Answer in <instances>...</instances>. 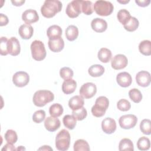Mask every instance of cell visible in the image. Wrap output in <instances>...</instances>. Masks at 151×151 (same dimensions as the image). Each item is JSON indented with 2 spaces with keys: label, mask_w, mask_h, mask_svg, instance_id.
I'll return each instance as SVG.
<instances>
[{
  "label": "cell",
  "mask_w": 151,
  "mask_h": 151,
  "mask_svg": "<svg viewBox=\"0 0 151 151\" xmlns=\"http://www.w3.org/2000/svg\"><path fill=\"white\" fill-rule=\"evenodd\" d=\"M62 9V3L58 0H46L41 8L42 15L47 18L54 17Z\"/></svg>",
  "instance_id": "cell-1"
},
{
  "label": "cell",
  "mask_w": 151,
  "mask_h": 151,
  "mask_svg": "<svg viewBox=\"0 0 151 151\" xmlns=\"http://www.w3.org/2000/svg\"><path fill=\"white\" fill-rule=\"evenodd\" d=\"M54 99V94L47 90L37 91L33 96V103L37 107H43Z\"/></svg>",
  "instance_id": "cell-2"
},
{
  "label": "cell",
  "mask_w": 151,
  "mask_h": 151,
  "mask_svg": "<svg viewBox=\"0 0 151 151\" xmlns=\"http://www.w3.org/2000/svg\"><path fill=\"white\" fill-rule=\"evenodd\" d=\"M109 101L105 96H100L97 98L94 105L91 108L92 114L96 117H100L105 114L109 107Z\"/></svg>",
  "instance_id": "cell-3"
},
{
  "label": "cell",
  "mask_w": 151,
  "mask_h": 151,
  "mask_svg": "<svg viewBox=\"0 0 151 151\" xmlns=\"http://www.w3.org/2000/svg\"><path fill=\"white\" fill-rule=\"evenodd\" d=\"M70 134L68 130L62 129L55 137V147L58 150L65 151L68 149L70 144Z\"/></svg>",
  "instance_id": "cell-4"
},
{
  "label": "cell",
  "mask_w": 151,
  "mask_h": 151,
  "mask_svg": "<svg viewBox=\"0 0 151 151\" xmlns=\"http://www.w3.org/2000/svg\"><path fill=\"white\" fill-rule=\"evenodd\" d=\"M32 58L36 61L43 60L47 55L44 43L40 40H35L31 44Z\"/></svg>",
  "instance_id": "cell-5"
},
{
  "label": "cell",
  "mask_w": 151,
  "mask_h": 151,
  "mask_svg": "<svg viewBox=\"0 0 151 151\" xmlns=\"http://www.w3.org/2000/svg\"><path fill=\"white\" fill-rule=\"evenodd\" d=\"M93 9L96 14L100 16H109L114 9L113 5L109 1L99 0L93 5Z\"/></svg>",
  "instance_id": "cell-6"
},
{
  "label": "cell",
  "mask_w": 151,
  "mask_h": 151,
  "mask_svg": "<svg viewBox=\"0 0 151 151\" xmlns=\"http://www.w3.org/2000/svg\"><path fill=\"white\" fill-rule=\"evenodd\" d=\"M81 0H74L68 3L66 8V14L71 18L77 17L81 12Z\"/></svg>",
  "instance_id": "cell-7"
},
{
  "label": "cell",
  "mask_w": 151,
  "mask_h": 151,
  "mask_svg": "<svg viewBox=\"0 0 151 151\" xmlns=\"http://www.w3.org/2000/svg\"><path fill=\"white\" fill-rule=\"evenodd\" d=\"M137 122V117L132 114L122 116L119 120L120 126L124 129H130L134 127Z\"/></svg>",
  "instance_id": "cell-8"
},
{
  "label": "cell",
  "mask_w": 151,
  "mask_h": 151,
  "mask_svg": "<svg viewBox=\"0 0 151 151\" xmlns=\"http://www.w3.org/2000/svg\"><path fill=\"white\" fill-rule=\"evenodd\" d=\"M97 92V87L95 84L88 82L84 83L80 87L79 93L80 96L85 99H90L93 97Z\"/></svg>",
  "instance_id": "cell-9"
},
{
  "label": "cell",
  "mask_w": 151,
  "mask_h": 151,
  "mask_svg": "<svg viewBox=\"0 0 151 151\" xmlns=\"http://www.w3.org/2000/svg\"><path fill=\"white\" fill-rule=\"evenodd\" d=\"M12 81L17 87H23L27 86L29 83V76L25 71H18L14 74Z\"/></svg>",
  "instance_id": "cell-10"
},
{
  "label": "cell",
  "mask_w": 151,
  "mask_h": 151,
  "mask_svg": "<svg viewBox=\"0 0 151 151\" xmlns=\"http://www.w3.org/2000/svg\"><path fill=\"white\" fill-rule=\"evenodd\" d=\"M127 64V58L123 54H117L111 60V67L116 70L124 68Z\"/></svg>",
  "instance_id": "cell-11"
},
{
  "label": "cell",
  "mask_w": 151,
  "mask_h": 151,
  "mask_svg": "<svg viewBox=\"0 0 151 151\" xmlns=\"http://www.w3.org/2000/svg\"><path fill=\"white\" fill-rule=\"evenodd\" d=\"M8 51L12 56L18 55L21 51V46L18 40L14 37H11L8 41Z\"/></svg>",
  "instance_id": "cell-12"
},
{
  "label": "cell",
  "mask_w": 151,
  "mask_h": 151,
  "mask_svg": "<svg viewBox=\"0 0 151 151\" xmlns=\"http://www.w3.org/2000/svg\"><path fill=\"white\" fill-rule=\"evenodd\" d=\"M136 81L139 86L143 87H147L151 81L150 74L146 71H140L136 76Z\"/></svg>",
  "instance_id": "cell-13"
},
{
  "label": "cell",
  "mask_w": 151,
  "mask_h": 151,
  "mask_svg": "<svg viewBox=\"0 0 151 151\" xmlns=\"http://www.w3.org/2000/svg\"><path fill=\"white\" fill-rule=\"evenodd\" d=\"M22 19L27 24H33L39 20V16L37 12L32 9L25 10L22 14Z\"/></svg>",
  "instance_id": "cell-14"
},
{
  "label": "cell",
  "mask_w": 151,
  "mask_h": 151,
  "mask_svg": "<svg viewBox=\"0 0 151 151\" xmlns=\"http://www.w3.org/2000/svg\"><path fill=\"white\" fill-rule=\"evenodd\" d=\"M101 129L106 134L113 133L116 130V123L114 119L106 117L101 122Z\"/></svg>",
  "instance_id": "cell-15"
},
{
  "label": "cell",
  "mask_w": 151,
  "mask_h": 151,
  "mask_svg": "<svg viewBox=\"0 0 151 151\" xmlns=\"http://www.w3.org/2000/svg\"><path fill=\"white\" fill-rule=\"evenodd\" d=\"M48 45L50 50L52 52H58L64 48V42L63 39L60 37L58 38L49 40Z\"/></svg>",
  "instance_id": "cell-16"
},
{
  "label": "cell",
  "mask_w": 151,
  "mask_h": 151,
  "mask_svg": "<svg viewBox=\"0 0 151 151\" xmlns=\"http://www.w3.org/2000/svg\"><path fill=\"white\" fill-rule=\"evenodd\" d=\"M117 84L122 87H127L132 83V78L127 72H122L119 73L116 77Z\"/></svg>",
  "instance_id": "cell-17"
},
{
  "label": "cell",
  "mask_w": 151,
  "mask_h": 151,
  "mask_svg": "<svg viewBox=\"0 0 151 151\" xmlns=\"http://www.w3.org/2000/svg\"><path fill=\"white\" fill-rule=\"evenodd\" d=\"M60 121L57 117H47L44 122V126L45 129L51 132H53L60 127Z\"/></svg>",
  "instance_id": "cell-18"
},
{
  "label": "cell",
  "mask_w": 151,
  "mask_h": 151,
  "mask_svg": "<svg viewBox=\"0 0 151 151\" xmlns=\"http://www.w3.org/2000/svg\"><path fill=\"white\" fill-rule=\"evenodd\" d=\"M91 27L93 30L96 32H103L107 28V22L101 18H96L91 22Z\"/></svg>",
  "instance_id": "cell-19"
},
{
  "label": "cell",
  "mask_w": 151,
  "mask_h": 151,
  "mask_svg": "<svg viewBox=\"0 0 151 151\" xmlns=\"http://www.w3.org/2000/svg\"><path fill=\"white\" fill-rule=\"evenodd\" d=\"M34 29L32 27L27 24L21 25L18 29V33L20 37L24 40H28L33 35Z\"/></svg>",
  "instance_id": "cell-20"
},
{
  "label": "cell",
  "mask_w": 151,
  "mask_h": 151,
  "mask_svg": "<svg viewBox=\"0 0 151 151\" xmlns=\"http://www.w3.org/2000/svg\"><path fill=\"white\" fill-rule=\"evenodd\" d=\"M77 87L76 81L71 78L64 81L62 84V91L64 94H70L74 92Z\"/></svg>",
  "instance_id": "cell-21"
},
{
  "label": "cell",
  "mask_w": 151,
  "mask_h": 151,
  "mask_svg": "<svg viewBox=\"0 0 151 151\" xmlns=\"http://www.w3.org/2000/svg\"><path fill=\"white\" fill-rule=\"evenodd\" d=\"M84 104L83 97L81 96H75L71 97L68 101V106L72 110H78Z\"/></svg>",
  "instance_id": "cell-22"
},
{
  "label": "cell",
  "mask_w": 151,
  "mask_h": 151,
  "mask_svg": "<svg viewBox=\"0 0 151 151\" xmlns=\"http://www.w3.org/2000/svg\"><path fill=\"white\" fill-rule=\"evenodd\" d=\"M61 28L57 25H53L48 27L47 31V35L49 40L60 37L62 35Z\"/></svg>",
  "instance_id": "cell-23"
},
{
  "label": "cell",
  "mask_w": 151,
  "mask_h": 151,
  "mask_svg": "<svg viewBox=\"0 0 151 151\" xmlns=\"http://www.w3.org/2000/svg\"><path fill=\"white\" fill-rule=\"evenodd\" d=\"M65 36L68 41H74L78 36V28L74 25H69L65 29Z\"/></svg>",
  "instance_id": "cell-24"
},
{
  "label": "cell",
  "mask_w": 151,
  "mask_h": 151,
  "mask_svg": "<svg viewBox=\"0 0 151 151\" xmlns=\"http://www.w3.org/2000/svg\"><path fill=\"white\" fill-rule=\"evenodd\" d=\"M99 60L104 63H107L110 61L112 57V53L111 51L106 48H101L98 52Z\"/></svg>",
  "instance_id": "cell-25"
},
{
  "label": "cell",
  "mask_w": 151,
  "mask_h": 151,
  "mask_svg": "<svg viewBox=\"0 0 151 151\" xmlns=\"http://www.w3.org/2000/svg\"><path fill=\"white\" fill-rule=\"evenodd\" d=\"M89 75L93 77H100L104 73V68L100 64H94L90 66L88 70Z\"/></svg>",
  "instance_id": "cell-26"
},
{
  "label": "cell",
  "mask_w": 151,
  "mask_h": 151,
  "mask_svg": "<svg viewBox=\"0 0 151 151\" xmlns=\"http://www.w3.org/2000/svg\"><path fill=\"white\" fill-rule=\"evenodd\" d=\"M139 50L144 55H151V42L149 40H143L139 45Z\"/></svg>",
  "instance_id": "cell-27"
},
{
  "label": "cell",
  "mask_w": 151,
  "mask_h": 151,
  "mask_svg": "<svg viewBox=\"0 0 151 151\" xmlns=\"http://www.w3.org/2000/svg\"><path fill=\"white\" fill-rule=\"evenodd\" d=\"M119 150L120 151L124 150H134L133 143L132 140L127 138H124L122 139L119 144Z\"/></svg>",
  "instance_id": "cell-28"
},
{
  "label": "cell",
  "mask_w": 151,
  "mask_h": 151,
  "mask_svg": "<svg viewBox=\"0 0 151 151\" xmlns=\"http://www.w3.org/2000/svg\"><path fill=\"white\" fill-rule=\"evenodd\" d=\"M63 107L59 103L52 104L49 109V113L51 116L54 117H60L63 113Z\"/></svg>",
  "instance_id": "cell-29"
},
{
  "label": "cell",
  "mask_w": 151,
  "mask_h": 151,
  "mask_svg": "<svg viewBox=\"0 0 151 151\" xmlns=\"http://www.w3.org/2000/svg\"><path fill=\"white\" fill-rule=\"evenodd\" d=\"M74 151H89L90 146L87 142L83 139L77 140L73 146Z\"/></svg>",
  "instance_id": "cell-30"
},
{
  "label": "cell",
  "mask_w": 151,
  "mask_h": 151,
  "mask_svg": "<svg viewBox=\"0 0 151 151\" xmlns=\"http://www.w3.org/2000/svg\"><path fill=\"white\" fill-rule=\"evenodd\" d=\"M131 17L132 16L130 15V12L125 9L119 10L117 14V18L119 21L123 25L129 21Z\"/></svg>",
  "instance_id": "cell-31"
},
{
  "label": "cell",
  "mask_w": 151,
  "mask_h": 151,
  "mask_svg": "<svg viewBox=\"0 0 151 151\" xmlns=\"http://www.w3.org/2000/svg\"><path fill=\"white\" fill-rule=\"evenodd\" d=\"M76 119L73 116L67 114L64 116L63 119V122L65 127L70 130H73L76 126Z\"/></svg>",
  "instance_id": "cell-32"
},
{
  "label": "cell",
  "mask_w": 151,
  "mask_h": 151,
  "mask_svg": "<svg viewBox=\"0 0 151 151\" xmlns=\"http://www.w3.org/2000/svg\"><path fill=\"white\" fill-rule=\"evenodd\" d=\"M139 25V22L138 19L132 17L129 21L125 24L124 25V28L129 32H133L134 31L137 29Z\"/></svg>",
  "instance_id": "cell-33"
},
{
  "label": "cell",
  "mask_w": 151,
  "mask_h": 151,
  "mask_svg": "<svg viewBox=\"0 0 151 151\" xmlns=\"http://www.w3.org/2000/svg\"><path fill=\"white\" fill-rule=\"evenodd\" d=\"M137 147L140 150H147L150 147V142L149 138L142 136L137 142Z\"/></svg>",
  "instance_id": "cell-34"
},
{
  "label": "cell",
  "mask_w": 151,
  "mask_h": 151,
  "mask_svg": "<svg viewBox=\"0 0 151 151\" xmlns=\"http://www.w3.org/2000/svg\"><path fill=\"white\" fill-rule=\"evenodd\" d=\"M81 12L85 15H89L92 14L94 11L93 4L90 1H81Z\"/></svg>",
  "instance_id": "cell-35"
},
{
  "label": "cell",
  "mask_w": 151,
  "mask_h": 151,
  "mask_svg": "<svg viewBox=\"0 0 151 151\" xmlns=\"http://www.w3.org/2000/svg\"><path fill=\"white\" fill-rule=\"evenodd\" d=\"M140 129L143 134L146 135H150L151 133L150 120L147 119L142 120L140 123Z\"/></svg>",
  "instance_id": "cell-36"
},
{
  "label": "cell",
  "mask_w": 151,
  "mask_h": 151,
  "mask_svg": "<svg viewBox=\"0 0 151 151\" xmlns=\"http://www.w3.org/2000/svg\"><path fill=\"white\" fill-rule=\"evenodd\" d=\"M130 99L135 103H139L142 99V94L140 91L137 88H132L129 91Z\"/></svg>",
  "instance_id": "cell-37"
},
{
  "label": "cell",
  "mask_w": 151,
  "mask_h": 151,
  "mask_svg": "<svg viewBox=\"0 0 151 151\" xmlns=\"http://www.w3.org/2000/svg\"><path fill=\"white\" fill-rule=\"evenodd\" d=\"M5 139L7 142V143L14 144L17 142L18 140V136L15 131L9 129L5 133Z\"/></svg>",
  "instance_id": "cell-38"
},
{
  "label": "cell",
  "mask_w": 151,
  "mask_h": 151,
  "mask_svg": "<svg viewBox=\"0 0 151 151\" xmlns=\"http://www.w3.org/2000/svg\"><path fill=\"white\" fill-rule=\"evenodd\" d=\"M72 114L76 119L77 120L81 121L84 120L86 117L87 115V111L84 107H82L78 110H73Z\"/></svg>",
  "instance_id": "cell-39"
},
{
  "label": "cell",
  "mask_w": 151,
  "mask_h": 151,
  "mask_svg": "<svg viewBox=\"0 0 151 151\" xmlns=\"http://www.w3.org/2000/svg\"><path fill=\"white\" fill-rule=\"evenodd\" d=\"M73 75V71L69 67H64L61 68L60 70V76L64 80L72 78Z\"/></svg>",
  "instance_id": "cell-40"
},
{
  "label": "cell",
  "mask_w": 151,
  "mask_h": 151,
  "mask_svg": "<svg viewBox=\"0 0 151 151\" xmlns=\"http://www.w3.org/2000/svg\"><path fill=\"white\" fill-rule=\"evenodd\" d=\"M117 107L120 111H126L130 110L131 107V104L128 100L123 99L118 101V102L117 103Z\"/></svg>",
  "instance_id": "cell-41"
},
{
  "label": "cell",
  "mask_w": 151,
  "mask_h": 151,
  "mask_svg": "<svg viewBox=\"0 0 151 151\" xmlns=\"http://www.w3.org/2000/svg\"><path fill=\"white\" fill-rule=\"evenodd\" d=\"M45 117V112L43 110L36 111L32 115V120L36 123H40Z\"/></svg>",
  "instance_id": "cell-42"
},
{
  "label": "cell",
  "mask_w": 151,
  "mask_h": 151,
  "mask_svg": "<svg viewBox=\"0 0 151 151\" xmlns=\"http://www.w3.org/2000/svg\"><path fill=\"white\" fill-rule=\"evenodd\" d=\"M8 41L6 37H2L0 42V54L1 55H6L8 54Z\"/></svg>",
  "instance_id": "cell-43"
},
{
  "label": "cell",
  "mask_w": 151,
  "mask_h": 151,
  "mask_svg": "<svg viewBox=\"0 0 151 151\" xmlns=\"http://www.w3.org/2000/svg\"><path fill=\"white\" fill-rule=\"evenodd\" d=\"M8 22H9V20L7 16L1 13L0 14V25L1 27L6 25L8 24Z\"/></svg>",
  "instance_id": "cell-44"
},
{
  "label": "cell",
  "mask_w": 151,
  "mask_h": 151,
  "mask_svg": "<svg viewBox=\"0 0 151 151\" xmlns=\"http://www.w3.org/2000/svg\"><path fill=\"white\" fill-rule=\"evenodd\" d=\"M135 2L141 7H145L149 5L150 1V0H144V1H135Z\"/></svg>",
  "instance_id": "cell-45"
},
{
  "label": "cell",
  "mask_w": 151,
  "mask_h": 151,
  "mask_svg": "<svg viewBox=\"0 0 151 151\" xmlns=\"http://www.w3.org/2000/svg\"><path fill=\"white\" fill-rule=\"evenodd\" d=\"M16 149L15 148L14 146L13 145V144H11V143H6L1 149V150H7V151H9V150H15Z\"/></svg>",
  "instance_id": "cell-46"
},
{
  "label": "cell",
  "mask_w": 151,
  "mask_h": 151,
  "mask_svg": "<svg viewBox=\"0 0 151 151\" xmlns=\"http://www.w3.org/2000/svg\"><path fill=\"white\" fill-rule=\"evenodd\" d=\"M11 2L12 4L15 6H21L23 4H24L25 1H11Z\"/></svg>",
  "instance_id": "cell-47"
},
{
  "label": "cell",
  "mask_w": 151,
  "mask_h": 151,
  "mask_svg": "<svg viewBox=\"0 0 151 151\" xmlns=\"http://www.w3.org/2000/svg\"><path fill=\"white\" fill-rule=\"evenodd\" d=\"M39 150H52V149L49 146H47V145H45V146H43L42 147H40L38 149Z\"/></svg>",
  "instance_id": "cell-48"
},
{
  "label": "cell",
  "mask_w": 151,
  "mask_h": 151,
  "mask_svg": "<svg viewBox=\"0 0 151 151\" xmlns=\"http://www.w3.org/2000/svg\"><path fill=\"white\" fill-rule=\"evenodd\" d=\"M118 2H120V3H122V4H126V3H128L129 2V1H117Z\"/></svg>",
  "instance_id": "cell-49"
},
{
  "label": "cell",
  "mask_w": 151,
  "mask_h": 151,
  "mask_svg": "<svg viewBox=\"0 0 151 151\" xmlns=\"http://www.w3.org/2000/svg\"><path fill=\"white\" fill-rule=\"evenodd\" d=\"M21 149H22V150H25V149L24 148V147H23L22 146H21L19 147H18L16 150H20Z\"/></svg>",
  "instance_id": "cell-50"
}]
</instances>
